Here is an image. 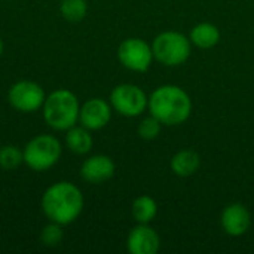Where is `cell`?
Masks as SVG:
<instances>
[{"label":"cell","mask_w":254,"mask_h":254,"mask_svg":"<svg viewBox=\"0 0 254 254\" xmlns=\"http://www.w3.org/2000/svg\"><path fill=\"white\" fill-rule=\"evenodd\" d=\"M119 63L135 73H144L150 68L152 61L155 60L152 45L140 37H128L121 42L118 48Z\"/></svg>","instance_id":"obj_7"},{"label":"cell","mask_w":254,"mask_h":254,"mask_svg":"<svg viewBox=\"0 0 254 254\" xmlns=\"http://www.w3.org/2000/svg\"><path fill=\"white\" fill-rule=\"evenodd\" d=\"M171 171L179 177H190L201 167V158L195 150L183 149L179 150L170 162Z\"/></svg>","instance_id":"obj_13"},{"label":"cell","mask_w":254,"mask_h":254,"mask_svg":"<svg viewBox=\"0 0 254 254\" xmlns=\"http://www.w3.org/2000/svg\"><path fill=\"white\" fill-rule=\"evenodd\" d=\"M63 146L61 141L51 134H39L34 135L22 150L24 164L36 171L43 173L51 170L61 158Z\"/></svg>","instance_id":"obj_4"},{"label":"cell","mask_w":254,"mask_h":254,"mask_svg":"<svg viewBox=\"0 0 254 254\" xmlns=\"http://www.w3.org/2000/svg\"><path fill=\"white\" fill-rule=\"evenodd\" d=\"M161 249V238L149 223H138L127 238V250L131 254H156Z\"/></svg>","instance_id":"obj_10"},{"label":"cell","mask_w":254,"mask_h":254,"mask_svg":"<svg viewBox=\"0 0 254 254\" xmlns=\"http://www.w3.org/2000/svg\"><path fill=\"white\" fill-rule=\"evenodd\" d=\"M3 49H4V45H3V40H1V37H0V57H1V54H3Z\"/></svg>","instance_id":"obj_21"},{"label":"cell","mask_w":254,"mask_h":254,"mask_svg":"<svg viewBox=\"0 0 254 254\" xmlns=\"http://www.w3.org/2000/svg\"><path fill=\"white\" fill-rule=\"evenodd\" d=\"M112 104L104 98H89L80 104L79 124L89 131H98L109 125L112 119Z\"/></svg>","instance_id":"obj_9"},{"label":"cell","mask_w":254,"mask_h":254,"mask_svg":"<svg viewBox=\"0 0 254 254\" xmlns=\"http://www.w3.org/2000/svg\"><path fill=\"white\" fill-rule=\"evenodd\" d=\"M161 129H162V124L155 116L150 115V116L141 119V122L137 127V134L140 138H143L146 141H152L159 135Z\"/></svg>","instance_id":"obj_19"},{"label":"cell","mask_w":254,"mask_h":254,"mask_svg":"<svg viewBox=\"0 0 254 254\" xmlns=\"http://www.w3.org/2000/svg\"><path fill=\"white\" fill-rule=\"evenodd\" d=\"M131 213L137 223H150L158 214V204L152 196L140 195L134 199Z\"/></svg>","instance_id":"obj_16"},{"label":"cell","mask_w":254,"mask_h":254,"mask_svg":"<svg viewBox=\"0 0 254 254\" xmlns=\"http://www.w3.org/2000/svg\"><path fill=\"white\" fill-rule=\"evenodd\" d=\"M80 103L74 92L60 88L46 95L42 107L43 119L55 131H67L79 124Z\"/></svg>","instance_id":"obj_3"},{"label":"cell","mask_w":254,"mask_h":254,"mask_svg":"<svg viewBox=\"0 0 254 254\" xmlns=\"http://www.w3.org/2000/svg\"><path fill=\"white\" fill-rule=\"evenodd\" d=\"M189 39L199 49H211L220 42V30L213 22H199L190 30Z\"/></svg>","instance_id":"obj_14"},{"label":"cell","mask_w":254,"mask_h":254,"mask_svg":"<svg viewBox=\"0 0 254 254\" xmlns=\"http://www.w3.org/2000/svg\"><path fill=\"white\" fill-rule=\"evenodd\" d=\"M63 226L54 222H49L40 232V241L46 247H55L63 241Z\"/></svg>","instance_id":"obj_20"},{"label":"cell","mask_w":254,"mask_h":254,"mask_svg":"<svg viewBox=\"0 0 254 254\" xmlns=\"http://www.w3.org/2000/svg\"><path fill=\"white\" fill-rule=\"evenodd\" d=\"M24 162L22 150L13 144H6L0 147V168L4 171L16 170Z\"/></svg>","instance_id":"obj_18"},{"label":"cell","mask_w":254,"mask_h":254,"mask_svg":"<svg viewBox=\"0 0 254 254\" xmlns=\"http://www.w3.org/2000/svg\"><path fill=\"white\" fill-rule=\"evenodd\" d=\"M65 146L76 155H86L92 150L94 138L88 128L74 125L65 131Z\"/></svg>","instance_id":"obj_15"},{"label":"cell","mask_w":254,"mask_h":254,"mask_svg":"<svg viewBox=\"0 0 254 254\" xmlns=\"http://www.w3.org/2000/svg\"><path fill=\"white\" fill-rule=\"evenodd\" d=\"M115 112L125 118H137L141 116L149 104L147 94L134 83H121L116 85L109 98Z\"/></svg>","instance_id":"obj_6"},{"label":"cell","mask_w":254,"mask_h":254,"mask_svg":"<svg viewBox=\"0 0 254 254\" xmlns=\"http://www.w3.org/2000/svg\"><path fill=\"white\" fill-rule=\"evenodd\" d=\"M147 109L162 125L177 127L190 118L192 100L189 94L177 85H161L149 95Z\"/></svg>","instance_id":"obj_2"},{"label":"cell","mask_w":254,"mask_h":254,"mask_svg":"<svg viewBox=\"0 0 254 254\" xmlns=\"http://www.w3.org/2000/svg\"><path fill=\"white\" fill-rule=\"evenodd\" d=\"M220 225L226 235L238 238L247 234L252 226V214L249 208L240 202L229 204L223 208L220 216Z\"/></svg>","instance_id":"obj_11"},{"label":"cell","mask_w":254,"mask_h":254,"mask_svg":"<svg viewBox=\"0 0 254 254\" xmlns=\"http://www.w3.org/2000/svg\"><path fill=\"white\" fill-rule=\"evenodd\" d=\"M46 100L45 89L33 80H18L7 91L9 104L22 113H34L43 107Z\"/></svg>","instance_id":"obj_8"},{"label":"cell","mask_w":254,"mask_h":254,"mask_svg":"<svg viewBox=\"0 0 254 254\" xmlns=\"http://www.w3.org/2000/svg\"><path fill=\"white\" fill-rule=\"evenodd\" d=\"M116 171L113 159L107 155H92L82 162L80 177L89 185H103L109 182Z\"/></svg>","instance_id":"obj_12"},{"label":"cell","mask_w":254,"mask_h":254,"mask_svg":"<svg viewBox=\"0 0 254 254\" xmlns=\"http://www.w3.org/2000/svg\"><path fill=\"white\" fill-rule=\"evenodd\" d=\"M192 42L180 31H162L152 42V51L156 61L167 67L185 64L192 54Z\"/></svg>","instance_id":"obj_5"},{"label":"cell","mask_w":254,"mask_h":254,"mask_svg":"<svg viewBox=\"0 0 254 254\" xmlns=\"http://www.w3.org/2000/svg\"><path fill=\"white\" fill-rule=\"evenodd\" d=\"M85 198L82 190L70 182H57L42 195L40 208L49 222L67 226L79 219L83 211Z\"/></svg>","instance_id":"obj_1"},{"label":"cell","mask_w":254,"mask_h":254,"mask_svg":"<svg viewBox=\"0 0 254 254\" xmlns=\"http://www.w3.org/2000/svg\"><path fill=\"white\" fill-rule=\"evenodd\" d=\"M60 12L65 21L79 22L88 13V3L86 0H61Z\"/></svg>","instance_id":"obj_17"}]
</instances>
